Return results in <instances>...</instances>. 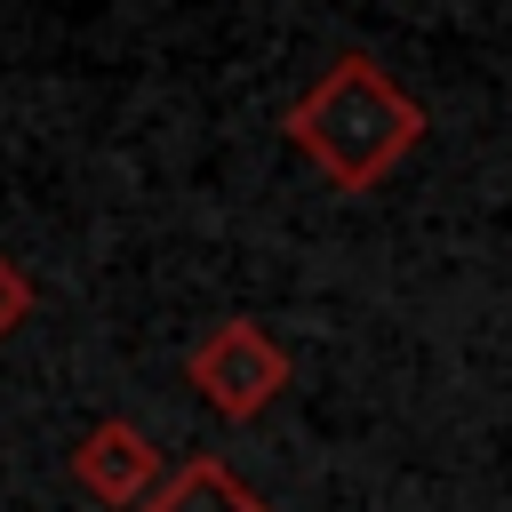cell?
Returning a JSON list of instances; mask_svg holds the SVG:
<instances>
[{
	"label": "cell",
	"instance_id": "1",
	"mask_svg": "<svg viewBox=\"0 0 512 512\" xmlns=\"http://www.w3.org/2000/svg\"><path fill=\"white\" fill-rule=\"evenodd\" d=\"M280 128H288V144H296L336 192H376V184L424 144L432 112H424L368 48H344L304 96H288Z\"/></svg>",
	"mask_w": 512,
	"mask_h": 512
},
{
	"label": "cell",
	"instance_id": "2",
	"mask_svg": "<svg viewBox=\"0 0 512 512\" xmlns=\"http://www.w3.org/2000/svg\"><path fill=\"white\" fill-rule=\"evenodd\" d=\"M184 384H192L224 424H256V416L288 392V344H280L264 320L232 312V320H216V328L184 352Z\"/></svg>",
	"mask_w": 512,
	"mask_h": 512
},
{
	"label": "cell",
	"instance_id": "3",
	"mask_svg": "<svg viewBox=\"0 0 512 512\" xmlns=\"http://www.w3.org/2000/svg\"><path fill=\"white\" fill-rule=\"evenodd\" d=\"M72 480H80L96 504H112V512H136V504H152V496L168 488L160 448L144 440L136 416H96V424L80 432V448H72Z\"/></svg>",
	"mask_w": 512,
	"mask_h": 512
},
{
	"label": "cell",
	"instance_id": "4",
	"mask_svg": "<svg viewBox=\"0 0 512 512\" xmlns=\"http://www.w3.org/2000/svg\"><path fill=\"white\" fill-rule=\"evenodd\" d=\"M136 512H272L224 456H192V464H176L168 472V488L152 496V504H136Z\"/></svg>",
	"mask_w": 512,
	"mask_h": 512
},
{
	"label": "cell",
	"instance_id": "5",
	"mask_svg": "<svg viewBox=\"0 0 512 512\" xmlns=\"http://www.w3.org/2000/svg\"><path fill=\"white\" fill-rule=\"evenodd\" d=\"M24 320H32V272H24L8 248H0V344H8Z\"/></svg>",
	"mask_w": 512,
	"mask_h": 512
}]
</instances>
